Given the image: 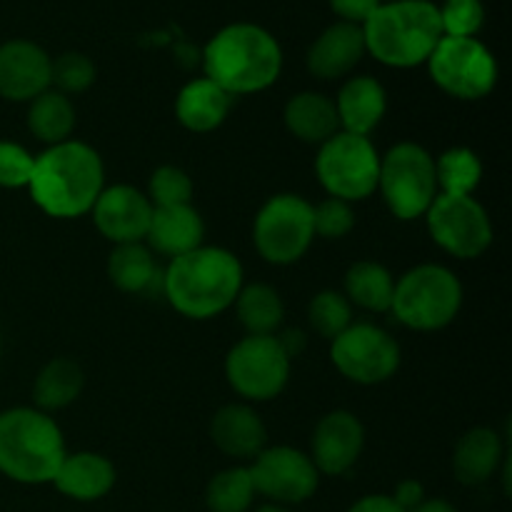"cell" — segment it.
Here are the masks:
<instances>
[{
  "mask_svg": "<svg viewBox=\"0 0 512 512\" xmlns=\"http://www.w3.org/2000/svg\"><path fill=\"white\" fill-rule=\"evenodd\" d=\"M333 103L340 120V130L368 138L378 128L380 120L385 118L388 95L378 80L370 78V75H358L340 88Z\"/></svg>",
  "mask_w": 512,
  "mask_h": 512,
  "instance_id": "20",
  "label": "cell"
},
{
  "mask_svg": "<svg viewBox=\"0 0 512 512\" xmlns=\"http://www.w3.org/2000/svg\"><path fill=\"white\" fill-rule=\"evenodd\" d=\"M285 128L298 140L308 145H323L325 140L340 133V120L335 113V103L323 93H305L293 95L283 110Z\"/></svg>",
  "mask_w": 512,
  "mask_h": 512,
  "instance_id": "25",
  "label": "cell"
},
{
  "mask_svg": "<svg viewBox=\"0 0 512 512\" xmlns=\"http://www.w3.org/2000/svg\"><path fill=\"white\" fill-rule=\"evenodd\" d=\"M248 470L255 493L265 495L278 505L305 503L313 498L320 483V473L310 455L288 445L265 448L263 453L255 455Z\"/></svg>",
  "mask_w": 512,
  "mask_h": 512,
  "instance_id": "14",
  "label": "cell"
},
{
  "mask_svg": "<svg viewBox=\"0 0 512 512\" xmlns=\"http://www.w3.org/2000/svg\"><path fill=\"white\" fill-rule=\"evenodd\" d=\"M33 160L23 145L0 140V188H28Z\"/></svg>",
  "mask_w": 512,
  "mask_h": 512,
  "instance_id": "38",
  "label": "cell"
},
{
  "mask_svg": "<svg viewBox=\"0 0 512 512\" xmlns=\"http://www.w3.org/2000/svg\"><path fill=\"white\" fill-rule=\"evenodd\" d=\"M390 498H393L395 503H398L405 512H410V510L418 508L420 503H423L425 490H423V485L418 483V480H403V483L395 488V495H390Z\"/></svg>",
  "mask_w": 512,
  "mask_h": 512,
  "instance_id": "40",
  "label": "cell"
},
{
  "mask_svg": "<svg viewBox=\"0 0 512 512\" xmlns=\"http://www.w3.org/2000/svg\"><path fill=\"white\" fill-rule=\"evenodd\" d=\"M365 55L363 25L335 23L320 33L308 50V70L320 80H338L348 75Z\"/></svg>",
  "mask_w": 512,
  "mask_h": 512,
  "instance_id": "18",
  "label": "cell"
},
{
  "mask_svg": "<svg viewBox=\"0 0 512 512\" xmlns=\"http://www.w3.org/2000/svg\"><path fill=\"white\" fill-rule=\"evenodd\" d=\"M395 280L380 263L373 260H360L350 265L345 273V298L348 303L360 305L373 313H388L393 305Z\"/></svg>",
  "mask_w": 512,
  "mask_h": 512,
  "instance_id": "27",
  "label": "cell"
},
{
  "mask_svg": "<svg viewBox=\"0 0 512 512\" xmlns=\"http://www.w3.org/2000/svg\"><path fill=\"white\" fill-rule=\"evenodd\" d=\"M233 105V95L225 93L213 80H190L175 100V115L190 133H210L225 123Z\"/></svg>",
  "mask_w": 512,
  "mask_h": 512,
  "instance_id": "23",
  "label": "cell"
},
{
  "mask_svg": "<svg viewBox=\"0 0 512 512\" xmlns=\"http://www.w3.org/2000/svg\"><path fill=\"white\" fill-rule=\"evenodd\" d=\"M53 485L65 498L90 503L100 500L113 490L115 468L108 458L98 453H73L65 455L55 473Z\"/></svg>",
  "mask_w": 512,
  "mask_h": 512,
  "instance_id": "22",
  "label": "cell"
},
{
  "mask_svg": "<svg viewBox=\"0 0 512 512\" xmlns=\"http://www.w3.org/2000/svg\"><path fill=\"white\" fill-rule=\"evenodd\" d=\"M65 440L43 410L13 408L0 413V473L23 485L53 483L65 458Z\"/></svg>",
  "mask_w": 512,
  "mask_h": 512,
  "instance_id": "5",
  "label": "cell"
},
{
  "mask_svg": "<svg viewBox=\"0 0 512 512\" xmlns=\"http://www.w3.org/2000/svg\"><path fill=\"white\" fill-rule=\"evenodd\" d=\"M330 5L343 18V23L363 25L378 10L380 0H330Z\"/></svg>",
  "mask_w": 512,
  "mask_h": 512,
  "instance_id": "39",
  "label": "cell"
},
{
  "mask_svg": "<svg viewBox=\"0 0 512 512\" xmlns=\"http://www.w3.org/2000/svg\"><path fill=\"white\" fill-rule=\"evenodd\" d=\"M365 445V428L358 415L348 410H333L323 415L310 440V460L323 475H343L358 463Z\"/></svg>",
  "mask_w": 512,
  "mask_h": 512,
  "instance_id": "16",
  "label": "cell"
},
{
  "mask_svg": "<svg viewBox=\"0 0 512 512\" xmlns=\"http://www.w3.org/2000/svg\"><path fill=\"white\" fill-rule=\"evenodd\" d=\"M243 288V265L225 248H200L170 260L163 278L168 303L180 315L208 320L225 313Z\"/></svg>",
  "mask_w": 512,
  "mask_h": 512,
  "instance_id": "2",
  "label": "cell"
},
{
  "mask_svg": "<svg viewBox=\"0 0 512 512\" xmlns=\"http://www.w3.org/2000/svg\"><path fill=\"white\" fill-rule=\"evenodd\" d=\"M95 83V63L83 53H63L53 63L50 85L58 88V93H85Z\"/></svg>",
  "mask_w": 512,
  "mask_h": 512,
  "instance_id": "35",
  "label": "cell"
},
{
  "mask_svg": "<svg viewBox=\"0 0 512 512\" xmlns=\"http://www.w3.org/2000/svg\"><path fill=\"white\" fill-rule=\"evenodd\" d=\"M330 360L353 383L378 385L398 373L400 348L378 325L353 323L333 340Z\"/></svg>",
  "mask_w": 512,
  "mask_h": 512,
  "instance_id": "13",
  "label": "cell"
},
{
  "mask_svg": "<svg viewBox=\"0 0 512 512\" xmlns=\"http://www.w3.org/2000/svg\"><path fill=\"white\" fill-rule=\"evenodd\" d=\"M85 375L80 365L70 358H55L38 373L33 385V398L43 413L68 408L83 393Z\"/></svg>",
  "mask_w": 512,
  "mask_h": 512,
  "instance_id": "26",
  "label": "cell"
},
{
  "mask_svg": "<svg viewBox=\"0 0 512 512\" xmlns=\"http://www.w3.org/2000/svg\"><path fill=\"white\" fill-rule=\"evenodd\" d=\"M210 438L220 453L230 458H255L268 443V430L250 405L230 403L213 415Z\"/></svg>",
  "mask_w": 512,
  "mask_h": 512,
  "instance_id": "19",
  "label": "cell"
},
{
  "mask_svg": "<svg viewBox=\"0 0 512 512\" xmlns=\"http://www.w3.org/2000/svg\"><path fill=\"white\" fill-rule=\"evenodd\" d=\"M28 128L40 143L58 145L70 140L75 128V108L68 95L48 88L38 98L30 100Z\"/></svg>",
  "mask_w": 512,
  "mask_h": 512,
  "instance_id": "28",
  "label": "cell"
},
{
  "mask_svg": "<svg viewBox=\"0 0 512 512\" xmlns=\"http://www.w3.org/2000/svg\"><path fill=\"white\" fill-rule=\"evenodd\" d=\"M435 243L455 258H480L493 243V223L488 210L473 195H443L425 213Z\"/></svg>",
  "mask_w": 512,
  "mask_h": 512,
  "instance_id": "12",
  "label": "cell"
},
{
  "mask_svg": "<svg viewBox=\"0 0 512 512\" xmlns=\"http://www.w3.org/2000/svg\"><path fill=\"white\" fill-rule=\"evenodd\" d=\"M428 68L435 85L458 100L485 98L498 83L495 55L478 38L443 35L430 53Z\"/></svg>",
  "mask_w": 512,
  "mask_h": 512,
  "instance_id": "10",
  "label": "cell"
},
{
  "mask_svg": "<svg viewBox=\"0 0 512 512\" xmlns=\"http://www.w3.org/2000/svg\"><path fill=\"white\" fill-rule=\"evenodd\" d=\"M435 178L438 193L473 195L483 178V163L470 148H450L435 158Z\"/></svg>",
  "mask_w": 512,
  "mask_h": 512,
  "instance_id": "31",
  "label": "cell"
},
{
  "mask_svg": "<svg viewBox=\"0 0 512 512\" xmlns=\"http://www.w3.org/2000/svg\"><path fill=\"white\" fill-rule=\"evenodd\" d=\"M203 65L205 78L235 98L270 88L283 68V53L265 28L233 23L205 45Z\"/></svg>",
  "mask_w": 512,
  "mask_h": 512,
  "instance_id": "3",
  "label": "cell"
},
{
  "mask_svg": "<svg viewBox=\"0 0 512 512\" xmlns=\"http://www.w3.org/2000/svg\"><path fill=\"white\" fill-rule=\"evenodd\" d=\"M308 320L320 338L335 340L345 328L353 325V308L348 298L335 290H323L308 305Z\"/></svg>",
  "mask_w": 512,
  "mask_h": 512,
  "instance_id": "33",
  "label": "cell"
},
{
  "mask_svg": "<svg viewBox=\"0 0 512 512\" xmlns=\"http://www.w3.org/2000/svg\"><path fill=\"white\" fill-rule=\"evenodd\" d=\"M315 173L330 198L355 203L378 190L380 155L370 138L340 130L320 145Z\"/></svg>",
  "mask_w": 512,
  "mask_h": 512,
  "instance_id": "8",
  "label": "cell"
},
{
  "mask_svg": "<svg viewBox=\"0 0 512 512\" xmlns=\"http://www.w3.org/2000/svg\"><path fill=\"white\" fill-rule=\"evenodd\" d=\"M313 238V205L300 195H273L255 215L253 243L265 263H298L308 253Z\"/></svg>",
  "mask_w": 512,
  "mask_h": 512,
  "instance_id": "9",
  "label": "cell"
},
{
  "mask_svg": "<svg viewBox=\"0 0 512 512\" xmlns=\"http://www.w3.org/2000/svg\"><path fill=\"white\" fill-rule=\"evenodd\" d=\"M380 3H383V0H380ZM385 3H395V0H385Z\"/></svg>",
  "mask_w": 512,
  "mask_h": 512,
  "instance_id": "45",
  "label": "cell"
},
{
  "mask_svg": "<svg viewBox=\"0 0 512 512\" xmlns=\"http://www.w3.org/2000/svg\"><path fill=\"white\" fill-rule=\"evenodd\" d=\"M313 228L315 235L338 240L345 238L355 228V213L350 203L338 198H325L313 208Z\"/></svg>",
  "mask_w": 512,
  "mask_h": 512,
  "instance_id": "37",
  "label": "cell"
},
{
  "mask_svg": "<svg viewBox=\"0 0 512 512\" xmlns=\"http://www.w3.org/2000/svg\"><path fill=\"white\" fill-rule=\"evenodd\" d=\"M90 213L95 228L110 243H143L153 218V203L133 185H113L103 188Z\"/></svg>",
  "mask_w": 512,
  "mask_h": 512,
  "instance_id": "15",
  "label": "cell"
},
{
  "mask_svg": "<svg viewBox=\"0 0 512 512\" xmlns=\"http://www.w3.org/2000/svg\"><path fill=\"white\" fill-rule=\"evenodd\" d=\"M53 60L30 40H8L0 45V98L30 103L50 88Z\"/></svg>",
  "mask_w": 512,
  "mask_h": 512,
  "instance_id": "17",
  "label": "cell"
},
{
  "mask_svg": "<svg viewBox=\"0 0 512 512\" xmlns=\"http://www.w3.org/2000/svg\"><path fill=\"white\" fill-rule=\"evenodd\" d=\"M255 488L248 468L220 470L205 490V505L210 512H248Z\"/></svg>",
  "mask_w": 512,
  "mask_h": 512,
  "instance_id": "32",
  "label": "cell"
},
{
  "mask_svg": "<svg viewBox=\"0 0 512 512\" xmlns=\"http://www.w3.org/2000/svg\"><path fill=\"white\" fill-rule=\"evenodd\" d=\"M365 50L390 68H413L428 63L443 38L438 5L428 0L380 3L363 23Z\"/></svg>",
  "mask_w": 512,
  "mask_h": 512,
  "instance_id": "4",
  "label": "cell"
},
{
  "mask_svg": "<svg viewBox=\"0 0 512 512\" xmlns=\"http://www.w3.org/2000/svg\"><path fill=\"white\" fill-rule=\"evenodd\" d=\"M378 190L395 218H423L438 198L435 158L418 143L393 145L380 158Z\"/></svg>",
  "mask_w": 512,
  "mask_h": 512,
  "instance_id": "7",
  "label": "cell"
},
{
  "mask_svg": "<svg viewBox=\"0 0 512 512\" xmlns=\"http://www.w3.org/2000/svg\"><path fill=\"white\" fill-rule=\"evenodd\" d=\"M103 160L80 140L50 145L33 160L28 190L33 203L53 218H80L90 213L105 188Z\"/></svg>",
  "mask_w": 512,
  "mask_h": 512,
  "instance_id": "1",
  "label": "cell"
},
{
  "mask_svg": "<svg viewBox=\"0 0 512 512\" xmlns=\"http://www.w3.org/2000/svg\"><path fill=\"white\" fill-rule=\"evenodd\" d=\"M410 512H458V508H455V505H450L448 500L433 498V500H423L418 508L410 510Z\"/></svg>",
  "mask_w": 512,
  "mask_h": 512,
  "instance_id": "43",
  "label": "cell"
},
{
  "mask_svg": "<svg viewBox=\"0 0 512 512\" xmlns=\"http://www.w3.org/2000/svg\"><path fill=\"white\" fill-rule=\"evenodd\" d=\"M108 278L125 293H143L155 278L153 253L143 243L115 245L108 255Z\"/></svg>",
  "mask_w": 512,
  "mask_h": 512,
  "instance_id": "30",
  "label": "cell"
},
{
  "mask_svg": "<svg viewBox=\"0 0 512 512\" xmlns=\"http://www.w3.org/2000/svg\"><path fill=\"white\" fill-rule=\"evenodd\" d=\"M438 13L443 35L448 38H475L485 20V8L480 0H445Z\"/></svg>",
  "mask_w": 512,
  "mask_h": 512,
  "instance_id": "36",
  "label": "cell"
},
{
  "mask_svg": "<svg viewBox=\"0 0 512 512\" xmlns=\"http://www.w3.org/2000/svg\"><path fill=\"white\" fill-rule=\"evenodd\" d=\"M348 512H405L390 495H368L358 500Z\"/></svg>",
  "mask_w": 512,
  "mask_h": 512,
  "instance_id": "41",
  "label": "cell"
},
{
  "mask_svg": "<svg viewBox=\"0 0 512 512\" xmlns=\"http://www.w3.org/2000/svg\"><path fill=\"white\" fill-rule=\"evenodd\" d=\"M503 440L490 428H473L458 440L453 453V473L463 485H483L503 463Z\"/></svg>",
  "mask_w": 512,
  "mask_h": 512,
  "instance_id": "24",
  "label": "cell"
},
{
  "mask_svg": "<svg viewBox=\"0 0 512 512\" xmlns=\"http://www.w3.org/2000/svg\"><path fill=\"white\" fill-rule=\"evenodd\" d=\"M278 343H280V348L285 350V355L293 360V358H298L300 353H303L305 345H308V338H305L303 330L293 328V330H285V333L278 338Z\"/></svg>",
  "mask_w": 512,
  "mask_h": 512,
  "instance_id": "42",
  "label": "cell"
},
{
  "mask_svg": "<svg viewBox=\"0 0 512 512\" xmlns=\"http://www.w3.org/2000/svg\"><path fill=\"white\" fill-rule=\"evenodd\" d=\"M205 238V223L193 205H173V208H153L150 228L145 240L150 248L170 260L200 248Z\"/></svg>",
  "mask_w": 512,
  "mask_h": 512,
  "instance_id": "21",
  "label": "cell"
},
{
  "mask_svg": "<svg viewBox=\"0 0 512 512\" xmlns=\"http://www.w3.org/2000/svg\"><path fill=\"white\" fill-rule=\"evenodd\" d=\"M233 305L240 325L248 330V335H275V330L280 328L285 318V308L278 290L265 283L240 288Z\"/></svg>",
  "mask_w": 512,
  "mask_h": 512,
  "instance_id": "29",
  "label": "cell"
},
{
  "mask_svg": "<svg viewBox=\"0 0 512 512\" xmlns=\"http://www.w3.org/2000/svg\"><path fill=\"white\" fill-rule=\"evenodd\" d=\"M148 200L153 208H173L190 205L193 200V180L178 165H160L148 183Z\"/></svg>",
  "mask_w": 512,
  "mask_h": 512,
  "instance_id": "34",
  "label": "cell"
},
{
  "mask_svg": "<svg viewBox=\"0 0 512 512\" xmlns=\"http://www.w3.org/2000/svg\"><path fill=\"white\" fill-rule=\"evenodd\" d=\"M463 305V285L453 270L425 263L395 280L393 310L405 328L430 333L455 320Z\"/></svg>",
  "mask_w": 512,
  "mask_h": 512,
  "instance_id": "6",
  "label": "cell"
},
{
  "mask_svg": "<svg viewBox=\"0 0 512 512\" xmlns=\"http://www.w3.org/2000/svg\"><path fill=\"white\" fill-rule=\"evenodd\" d=\"M230 388L248 400L278 398L290 378V358L275 335H248L225 358Z\"/></svg>",
  "mask_w": 512,
  "mask_h": 512,
  "instance_id": "11",
  "label": "cell"
},
{
  "mask_svg": "<svg viewBox=\"0 0 512 512\" xmlns=\"http://www.w3.org/2000/svg\"><path fill=\"white\" fill-rule=\"evenodd\" d=\"M255 512H288L283 508V505H278V503H268V505H263V508H258Z\"/></svg>",
  "mask_w": 512,
  "mask_h": 512,
  "instance_id": "44",
  "label": "cell"
}]
</instances>
